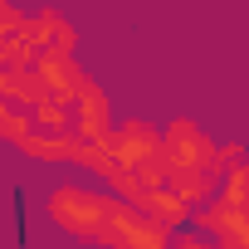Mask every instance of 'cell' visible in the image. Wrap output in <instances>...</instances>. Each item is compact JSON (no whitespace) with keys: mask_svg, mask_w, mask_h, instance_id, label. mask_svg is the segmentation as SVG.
Instances as JSON below:
<instances>
[{"mask_svg":"<svg viewBox=\"0 0 249 249\" xmlns=\"http://www.w3.org/2000/svg\"><path fill=\"white\" fill-rule=\"evenodd\" d=\"M161 147H166V181L171 191L196 210L220 191L225 176V147L191 117H171L161 127Z\"/></svg>","mask_w":249,"mask_h":249,"instance_id":"1","label":"cell"},{"mask_svg":"<svg viewBox=\"0 0 249 249\" xmlns=\"http://www.w3.org/2000/svg\"><path fill=\"white\" fill-rule=\"evenodd\" d=\"M117 196L112 191H93V186H54L49 191V220L88 244H103L107 234V215H112Z\"/></svg>","mask_w":249,"mask_h":249,"instance_id":"2","label":"cell"},{"mask_svg":"<svg viewBox=\"0 0 249 249\" xmlns=\"http://www.w3.org/2000/svg\"><path fill=\"white\" fill-rule=\"evenodd\" d=\"M171 234H176V230H171L166 220H157V215H147L142 205H132V200L117 196V205H112V215H107L103 249H166Z\"/></svg>","mask_w":249,"mask_h":249,"instance_id":"3","label":"cell"},{"mask_svg":"<svg viewBox=\"0 0 249 249\" xmlns=\"http://www.w3.org/2000/svg\"><path fill=\"white\" fill-rule=\"evenodd\" d=\"M69 127H73L88 147H107V142H112V127H117L112 103H107V93L98 88V78H88V73H83L78 93L69 98Z\"/></svg>","mask_w":249,"mask_h":249,"instance_id":"4","label":"cell"},{"mask_svg":"<svg viewBox=\"0 0 249 249\" xmlns=\"http://www.w3.org/2000/svg\"><path fill=\"white\" fill-rule=\"evenodd\" d=\"M196 230L225 249H249V205H234L215 191L205 205H196Z\"/></svg>","mask_w":249,"mask_h":249,"instance_id":"5","label":"cell"},{"mask_svg":"<svg viewBox=\"0 0 249 249\" xmlns=\"http://www.w3.org/2000/svg\"><path fill=\"white\" fill-rule=\"evenodd\" d=\"M25 49H30V59H39V54H73L78 49V30L59 10H35V15H25Z\"/></svg>","mask_w":249,"mask_h":249,"instance_id":"6","label":"cell"},{"mask_svg":"<svg viewBox=\"0 0 249 249\" xmlns=\"http://www.w3.org/2000/svg\"><path fill=\"white\" fill-rule=\"evenodd\" d=\"M220 196H225V200H234V205H249V157H244V152H239L234 161H225Z\"/></svg>","mask_w":249,"mask_h":249,"instance_id":"7","label":"cell"},{"mask_svg":"<svg viewBox=\"0 0 249 249\" xmlns=\"http://www.w3.org/2000/svg\"><path fill=\"white\" fill-rule=\"evenodd\" d=\"M166 249H225V244H215V239H205V234H186V239H176L171 234V244Z\"/></svg>","mask_w":249,"mask_h":249,"instance_id":"8","label":"cell"}]
</instances>
